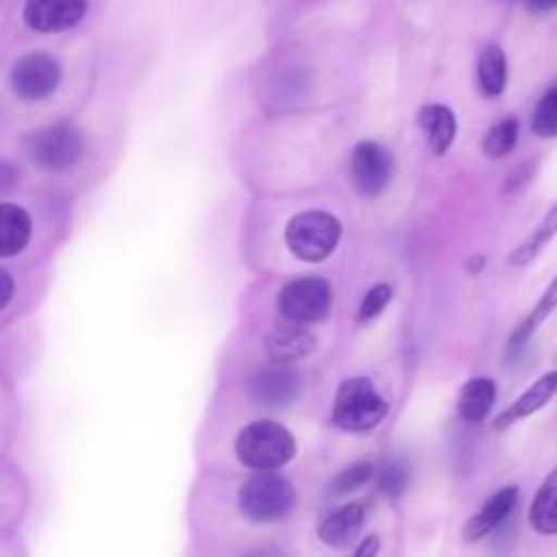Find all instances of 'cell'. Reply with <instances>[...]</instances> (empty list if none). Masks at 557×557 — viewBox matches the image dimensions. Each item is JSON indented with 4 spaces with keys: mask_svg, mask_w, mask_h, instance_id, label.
I'll return each mask as SVG.
<instances>
[{
    "mask_svg": "<svg viewBox=\"0 0 557 557\" xmlns=\"http://www.w3.org/2000/svg\"><path fill=\"white\" fill-rule=\"evenodd\" d=\"M235 453L252 470H278L296 455V440L283 424L257 420L239 431Z\"/></svg>",
    "mask_w": 557,
    "mask_h": 557,
    "instance_id": "obj_1",
    "label": "cell"
},
{
    "mask_svg": "<svg viewBox=\"0 0 557 557\" xmlns=\"http://www.w3.org/2000/svg\"><path fill=\"white\" fill-rule=\"evenodd\" d=\"M237 503L248 520L272 522L292 511L296 492L285 476L272 470H257V474L246 479L239 487Z\"/></svg>",
    "mask_w": 557,
    "mask_h": 557,
    "instance_id": "obj_2",
    "label": "cell"
},
{
    "mask_svg": "<svg viewBox=\"0 0 557 557\" xmlns=\"http://www.w3.org/2000/svg\"><path fill=\"white\" fill-rule=\"evenodd\" d=\"M342 237V224L326 211H302L285 226V244L302 261L326 259Z\"/></svg>",
    "mask_w": 557,
    "mask_h": 557,
    "instance_id": "obj_3",
    "label": "cell"
},
{
    "mask_svg": "<svg viewBox=\"0 0 557 557\" xmlns=\"http://www.w3.org/2000/svg\"><path fill=\"white\" fill-rule=\"evenodd\" d=\"M387 413V403L374 389V385L355 376L339 385L331 411V420L335 426L344 431H368L374 429Z\"/></svg>",
    "mask_w": 557,
    "mask_h": 557,
    "instance_id": "obj_4",
    "label": "cell"
},
{
    "mask_svg": "<svg viewBox=\"0 0 557 557\" xmlns=\"http://www.w3.org/2000/svg\"><path fill=\"white\" fill-rule=\"evenodd\" d=\"M24 148L37 168L46 172H63L78 163L85 150V141L76 126L54 124L28 135Z\"/></svg>",
    "mask_w": 557,
    "mask_h": 557,
    "instance_id": "obj_5",
    "label": "cell"
},
{
    "mask_svg": "<svg viewBox=\"0 0 557 557\" xmlns=\"http://www.w3.org/2000/svg\"><path fill=\"white\" fill-rule=\"evenodd\" d=\"M331 300V285L322 276H300L283 285L276 298V307L287 322L311 324L326 318Z\"/></svg>",
    "mask_w": 557,
    "mask_h": 557,
    "instance_id": "obj_6",
    "label": "cell"
},
{
    "mask_svg": "<svg viewBox=\"0 0 557 557\" xmlns=\"http://www.w3.org/2000/svg\"><path fill=\"white\" fill-rule=\"evenodd\" d=\"M11 89L22 100H44L61 83V65L48 52H28L20 57L9 72Z\"/></svg>",
    "mask_w": 557,
    "mask_h": 557,
    "instance_id": "obj_7",
    "label": "cell"
},
{
    "mask_svg": "<svg viewBox=\"0 0 557 557\" xmlns=\"http://www.w3.org/2000/svg\"><path fill=\"white\" fill-rule=\"evenodd\" d=\"M392 176V157L376 141H361L350 154V181L361 196L381 194Z\"/></svg>",
    "mask_w": 557,
    "mask_h": 557,
    "instance_id": "obj_8",
    "label": "cell"
},
{
    "mask_svg": "<svg viewBox=\"0 0 557 557\" xmlns=\"http://www.w3.org/2000/svg\"><path fill=\"white\" fill-rule=\"evenodd\" d=\"M300 372L289 363H274L255 374L248 385V394L255 403L265 407H285L300 396Z\"/></svg>",
    "mask_w": 557,
    "mask_h": 557,
    "instance_id": "obj_9",
    "label": "cell"
},
{
    "mask_svg": "<svg viewBox=\"0 0 557 557\" xmlns=\"http://www.w3.org/2000/svg\"><path fill=\"white\" fill-rule=\"evenodd\" d=\"M87 13V0H26L24 22L37 33H61Z\"/></svg>",
    "mask_w": 557,
    "mask_h": 557,
    "instance_id": "obj_10",
    "label": "cell"
},
{
    "mask_svg": "<svg viewBox=\"0 0 557 557\" xmlns=\"http://www.w3.org/2000/svg\"><path fill=\"white\" fill-rule=\"evenodd\" d=\"M557 392V370H548L544 372L540 379H535L509 407H505L496 420H494V429L503 431L507 426H511L518 420L529 418L531 413L540 411Z\"/></svg>",
    "mask_w": 557,
    "mask_h": 557,
    "instance_id": "obj_11",
    "label": "cell"
},
{
    "mask_svg": "<svg viewBox=\"0 0 557 557\" xmlns=\"http://www.w3.org/2000/svg\"><path fill=\"white\" fill-rule=\"evenodd\" d=\"M518 503V487L516 485H505L496 494H492L483 507L466 522L463 527V540L466 542H476L485 537L490 531H494L503 520L509 518Z\"/></svg>",
    "mask_w": 557,
    "mask_h": 557,
    "instance_id": "obj_12",
    "label": "cell"
},
{
    "mask_svg": "<svg viewBox=\"0 0 557 557\" xmlns=\"http://www.w3.org/2000/svg\"><path fill=\"white\" fill-rule=\"evenodd\" d=\"M315 348V337L302 324L289 322L274 329L265 339V352L272 363H296Z\"/></svg>",
    "mask_w": 557,
    "mask_h": 557,
    "instance_id": "obj_13",
    "label": "cell"
},
{
    "mask_svg": "<svg viewBox=\"0 0 557 557\" xmlns=\"http://www.w3.org/2000/svg\"><path fill=\"white\" fill-rule=\"evenodd\" d=\"M363 518H366V509H363L361 503L342 505L339 509H335L333 513H329L322 520V524L318 529V535L324 544L335 546V548H344L361 531Z\"/></svg>",
    "mask_w": 557,
    "mask_h": 557,
    "instance_id": "obj_14",
    "label": "cell"
},
{
    "mask_svg": "<svg viewBox=\"0 0 557 557\" xmlns=\"http://www.w3.org/2000/svg\"><path fill=\"white\" fill-rule=\"evenodd\" d=\"M418 124L424 131L429 148L440 157L444 154L457 135L455 113L444 104H424L418 113Z\"/></svg>",
    "mask_w": 557,
    "mask_h": 557,
    "instance_id": "obj_15",
    "label": "cell"
},
{
    "mask_svg": "<svg viewBox=\"0 0 557 557\" xmlns=\"http://www.w3.org/2000/svg\"><path fill=\"white\" fill-rule=\"evenodd\" d=\"M529 524L540 535H557V468L540 483L529 507Z\"/></svg>",
    "mask_w": 557,
    "mask_h": 557,
    "instance_id": "obj_16",
    "label": "cell"
},
{
    "mask_svg": "<svg viewBox=\"0 0 557 557\" xmlns=\"http://www.w3.org/2000/svg\"><path fill=\"white\" fill-rule=\"evenodd\" d=\"M30 215L11 202L0 205V257H13L22 252L30 239Z\"/></svg>",
    "mask_w": 557,
    "mask_h": 557,
    "instance_id": "obj_17",
    "label": "cell"
},
{
    "mask_svg": "<svg viewBox=\"0 0 557 557\" xmlns=\"http://www.w3.org/2000/svg\"><path fill=\"white\" fill-rule=\"evenodd\" d=\"M496 398V383L490 376H474L459 389L457 413L463 420L481 422L487 418Z\"/></svg>",
    "mask_w": 557,
    "mask_h": 557,
    "instance_id": "obj_18",
    "label": "cell"
},
{
    "mask_svg": "<svg viewBox=\"0 0 557 557\" xmlns=\"http://www.w3.org/2000/svg\"><path fill=\"white\" fill-rule=\"evenodd\" d=\"M557 309V276L548 283V287L542 292L540 300L535 302V307L531 309V313L513 329V333L509 335L507 342V355L518 352L535 333V329Z\"/></svg>",
    "mask_w": 557,
    "mask_h": 557,
    "instance_id": "obj_19",
    "label": "cell"
},
{
    "mask_svg": "<svg viewBox=\"0 0 557 557\" xmlns=\"http://www.w3.org/2000/svg\"><path fill=\"white\" fill-rule=\"evenodd\" d=\"M476 78H479V87L485 96L503 94V89L507 85V59H505V52L496 44L485 46L483 52L479 54Z\"/></svg>",
    "mask_w": 557,
    "mask_h": 557,
    "instance_id": "obj_20",
    "label": "cell"
},
{
    "mask_svg": "<svg viewBox=\"0 0 557 557\" xmlns=\"http://www.w3.org/2000/svg\"><path fill=\"white\" fill-rule=\"evenodd\" d=\"M555 233H557V202L550 205V209L544 213V218L540 220L535 231L507 257V261L511 265L531 263L540 255V250L555 237Z\"/></svg>",
    "mask_w": 557,
    "mask_h": 557,
    "instance_id": "obj_21",
    "label": "cell"
},
{
    "mask_svg": "<svg viewBox=\"0 0 557 557\" xmlns=\"http://www.w3.org/2000/svg\"><path fill=\"white\" fill-rule=\"evenodd\" d=\"M516 141H518V120L503 117L487 128L481 141V150L487 159H500L516 148Z\"/></svg>",
    "mask_w": 557,
    "mask_h": 557,
    "instance_id": "obj_22",
    "label": "cell"
},
{
    "mask_svg": "<svg viewBox=\"0 0 557 557\" xmlns=\"http://www.w3.org/2000/svg\"><path fill=\"white\" fill-rule=\"evenodd\" d=\"M531 131L542 139L557 137V81L537 100L531 115Z\"/></svg>",
    "mask_w": 557,
    "mask_h": 557,
    "instance_id": "obj_23",
    "label": "cell"
},
{
    "mask_svg": "<svg viewBox=\"0 0 557 557\" xmlns=\"http://www.w3.org/2000/svg\"><path fill=\"white\" fill-rule=\"evenodd\" d=\"M372 474H374L372 463H368V461L352 463V466L344 468V470L331 481L329 492H331L333 496H344V494H348V492L359 490L363 483H368Z\"/></svg>",
    "mask_w": 557,
    "mask_h": 557,
    "instance_id": "obj_24",
    "label": "cell"
},
{
    "mask_svg": "<svg viewBox=\"0 0 557 557\" xmlns=\"http://www.w3.org/2000/svg\"><path fill=\"white\" fill-rule=\"evenodd\" d=\"M409 470L403 459H389L379 472V490L387 498H398L407 487Z\"/></svg>",
    "mask_w": 557,
    "mask_h": 557,
    "instance_id": "obj_25",
    "label": "cell"
},
{
    "mask_svg": "<svg viewBox=\"0 0 557 557\" xmlns=\"http://www.w3.org/2000/svg\"><path fill=\"white\" fill-rule=\"evenodd\" d=\"M389 298H392V287L387 283H379V285L370 287L368 294L363 296L361 305H359V311H357L359 320L366 322V320L376 318L387 307Z\"/></svg>",
    "mask_w": 557,
    "mask_h": 557,
    "instance_id": "obj_26",
    "label": "cell"
},
{
    "mask_svg": "<svg viewBox=\"0 0 557 557\" xmlns=\"http://www.w3.org/2000/svg\"><path fill=\"white\" fill-rule=\"evenodd\" d=\"M535 170H537V161H524V163H520L516 170L509 172L507 181L503 183V191H505V194L520 191L522 187H527V185L533 181Z\"/></svg>",
    "mask_w": 557,
    "mask_h": 557,
    "instance_id": "obj_27",
    "label": "cell"
},
{
    "mask_svg": "<svg viewBox=\"0 0 557 557\" xmlns=\"http://www.w3.org/2000/svg\"><path fill=\"white\" fill-rule=\"evenodd\" d=\"M527 9L533 15H546L557 9V0H527Z\"/></svg>",
    "mask_w": 557,
    "mask_h": 557,
    "instance_id": "obj_28",
    "label": "cell"
},
{
    "mask_svg": "<svg viewBox=\"0 0 557 557\" xmlns=\"http://www.w3.org/2000/svg\"><path fill=\"white\" fill-rule=\"evenodd\" d=\"M0 281H2V300H0V309H4L11 300V294H13V281H11V274L7 270L0 272Z\"/></svg>",
    "mask_w": 557,
    "mask_h": 557,
    "instance_id": "obj_29",
    "label": "cell"
},
{
    "mask_svg": "<svg viewBox=\"0 0 557 557\" xmlns=\"http://www.w3.org/2000/svg\"><path fill=\"white\" fill-rule=\"evenodd\" d=\"M379 550V537L376 535H370V537H366L363 542H361V546L355 550V555L357 557H370V555H374Z\"/></svg>",
    "mask_w": 557,
    "mask_h": 557,
    "instance_id": "obj_30",
    "label": "cell"
}]
</instances>
